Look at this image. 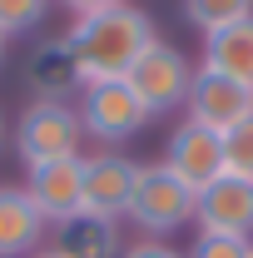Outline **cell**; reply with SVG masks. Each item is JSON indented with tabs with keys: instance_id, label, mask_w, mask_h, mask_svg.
<instances>
[{
	"instance_id": "obj_23",
	"label": "cell",
	"mask_w": 253,
	"mask_h": 258,
	"mask_svg": "<svg viewBox=\"0 0 253 258\" xmlns=\"http://www.w3.org/2000/svg\"><path fill=\"white\" fill-rule=\"evenodd\" d=\"M5 45H10V40H5V35H0V60H5Z\"/></svg>"
},
{
	"instance_id": "obj_17",
	"label": "cell",
	"mask_w": 253,
	"mask_h": 258,
	"mask_svg": "<svg viewBox=\"0 0 253 258\" xmlns=\"http://www.w3.org/2000/svg\"><path fill=\"white\" fill-rule=\"evenodd\" d=\"M45 10H50V0H0V35L10 40V35L35 30L45 20Z\"/></svg>"
},
{
	"instance_id": "obj_7",
	"label": "cell",
	"mask_w": 253,
	"mask_h": 258,
	"mask_svg": "<svg viewBox=\"0 0 253 258\" xmlns=\"http://www.w3.org/2000/svg\"><path fill=\"white\" fill-rule=\"evenodd\" d=\"M253 114V85L243 80H228L219 70H194V85H189V99H184V119H199V124L228 134L233 124H243Z\"/></svg>"
},
{
	"instance_id": "obj_4",
	"label": "cell",
	"mask_w": 253,
	"mask_h": 258,
	"mask_svg": "<svg viewBox=\"0 0 253 258\" xmlns=\"http://www.w3.org/2000/svg\"><path fill=\"white\" fill-rule=\"evenodd\" d=\"M80 129L95 139V144H124L139 129L149 124L154 114L139 104V95L129 90V80H99V85H85L80 90Z\"/></svg>"
},
{
	"instance_id": "obj_9",
	"label": "cell",
	"mask_w": 253,
	"mask_h": 258,
	"mask_svg": "<svg viewBox=\"0 0 253 258\" xmlns=\"http://www.w3.org/2000/svg\"><path fill=\"white\" fill-rule=\"evenodd\" d=\"M134 179H139V164L129 154H90L85 159V214L104 224L129 219Z\"/></svg>"
},
{
	"instance_id": "obj_16",
	"label": "cell",
	"mask_w": 253,
	"mask_h": 258,
	"mask_svg": "<svg viewBox=\"0 0 253 258\" xmlns=\"http://www.w3.org/2000/svg\"><path fill=\"white\" fill-rule=\"evenodd\" d=\"M223 164H228V174L253 179V114L223 134Z\"/></svg>"
},
{
	"instance_id": "obj_11",
	"label": "cell",
	"mask_w": 253,
	"mask_h": 258,
	"mask_svg": "<svg viewBox=\"0 0 253 258\" xmlns=\"http://www.w3.org/2000/svg\"><path fill=\"white\" fill-rule=\"evenodd\" d=\"M25 85H30V95L45 99V104H70V99L85 90L80 64H75V55H70L65 35L40 40V45L30 50V60H25Z\"/></svg>"
},
{
	"instance_id": "obj_18",
	"label": "cell",
	"mask_w": 253,
	"mask_h": 258,
	"mask_svg": "<svg viewBox=\"0 0 253 258\" xmlns=\"http://www.w3.org/2000/svg\"><path fill=\"white\" fill-rule=\"evenodd\" d=\"M253 238H228V233H199L184 258H248Z\"/></svg>"
},
{
	"instance_id": "obj_6",
	"label": "cell",
	"mask_w": 253,
	"mask_h": 258,
	"mask_svg": "<svg viewBox=\"0 0 253 258\" xmlns=\"http://www.w3.org/2000/svg\"><path fill=\"white\" fill-rule=\"evenodd\" d=\"M164 169L174 174V179H184L194 194L209 189L219 174H228V164H223V134L209 124H199V119H179L174 134H169V144H164Z\"/></svg>"
},
{
	"instance_id": "obj_14",
	"label": "cell",
	"mask_w": 253,
	"mask_h": 258,
	"mask_svg": "<svg viewBox=\"0 0 253 258\" xmlns=\"http://www.w3.org/2000/svg\"><path fill=\"white\" fill-rule=\"evenodd\" d=\"M65 258H119V224H104V219H90V214H80V219H70L60 224V243H55Z\"/></svg>"
},
{
	"instance_id": "obj_10",
	"label": "cell",
	"mask_w": 253,
	"mask_h": 258,
	"mask_svg": "<svg viewBox=\"0 0 253 258\" xmlns=\"http://www.w3.org/2000/svg\"><path fill=\"white\" fill-rule=\"evenodd\" d=\"M199 233H228V238H253V179L219 174L209 189H199L194 204Z\"/></svg>"
},
{
	"instance_id": "obj_22",
	"label": "cell",
	"mask_w": 253,
	"mask_h": 258,
	"mask_svg": "<svg viewBox=\"0 0 253 258\" xmlns=\"http://www.w3.org/2000/svg\"><path fill=\"white\" fill-rule=\"evenodd\" d=\"M0 149H5V114H0Z\"/></svg>"
},
{
	"instance_id": "obj_5",
	"label": "cell",
	"mask_w": 253,
	"mask_h": 258,
	"mask_svg": "<svg viewBox=\"0 0 253 258\" xmlns=\"http://www.w3.org/2000/svg\"><path fill=\"white\" fill-rule=\"evenodd\" d=\"M194 70L189 55L179 50V45H169V40H154L134 70H129V90L139 95V104L149 109V114H174V109H184V99H189V85H194Z\"/></svg>"
},
{
	"instance_id": "obj_13",
	"label": "cell",
	"mask_w": 253,
	"mask_h": 258,
	"mask_svg": "<svg viewBox=\"0 0 253 258\" xmlns=\"http://www.w3.org/2000/svg\"><path fill=\"white\" fill-rule=\"evenodd\" d=\"M204 70H219L228 80L253 85V15L238 20V25H223V30L204 35Z\"/></svg>"
},
{
	"instance_id": "obj_21",
	"label": "cell",
	"mask_w": 253,
	"mask_h": 258,
	"mask_svg": "<svg viewBox=\"0 0 253 258\" xmlns=\"http://www.w3.org/2000/svg\"><path fill=\"white\" fill-rule=\"evenodd\" d=\"M30 258H65L60 248H40V253H30Z\"/></svg>"
},
{
	"instance_id": "obj_2",
	"label": "cell",
	"mask_w": 253,
	"mask_h": 258,
	"mask_svg": "<svg viewBox=\"0 0 253 258\" xmlns=\"http://www.w3.org/2000/svg\"><path fill=\"white\" fill-rule=\"evenodd\" d=\"M194 204H199V194L184 179H174L164 164H139L134 199H129V224L144 238H164L174 228L194 224Z\"/></svg>"
},
{
	"instance_id": "obj_20",
	"label": "cell",
	"mask_w": 253,
	"mask_h": 258,
	"mask_svg": "<svg viewBox=\"0 0 253 258\" xmlns=\"http://www.w3.org/2000/svg\"><path fill=\"white\" fill-rule=\"evenodd\" d=\"M65 10H75V15H95V10H104V5H119V0H60Z\"/></svg>"
},
{
	"instance_id": "obj_1",
	"label": "cell",
	"mask_w": 253,
	"mask_h": 258,
	"mask_svg": "<svg viewBox=\"0 0 253 258\" xmlns=\"http://www.w3.org/2000/svg\"><path fill=\"white\" fill-rule=\"evenodd\" d=\"M159 40L154 20H149V10H139V5H104L95 15H75V25L65 30V45H70V55L80 64V80L85 85H99V80H124L134 60L149 50Z\"/></svg>"
},
{
	"instance_id": "obj_24",
	"label": "cell",
	"mask_w": 253,
	"mask_h": 258,
	"mask_svg": "<svg viewBox=\"0 0 253 258\" xmlns=\"http://www.w3.org/2000/svg\"><path fill=\"white\" fill-rule=\"evenodd\" d=\"M248 258H253V253H248Z\"/></svg>"
},
{
	"instance_id": "obj_8",
	"label": "cell",
	"mask_w": 253,
	"mask_h": 258,
	"mask_svg": "<svg viewBox=\"0 0 253 258\" xmlns=\"http://www.w3.org/2000/svg\"><path fill=\"white\" fill-rule=\"evenodd\" d=\"M25 194L45 224H70L85 214V159H55L25 169Z\"/></svg>"
},
{
	"instance_id": "obj_3",
	"label": "cell",
	"mask_w": 253,
	"mask_h": 258,
	"mask_svg": "<svg viewBox=\"0 0 253 258\" xmlns=\"http://www.w3.org/2000/svg\"><path fill=\"white\" fill-rule=\"evenodd\" d=\"M80 114L75 104H45V99H30L20 124H15V154L25 169L35 164H55V159H75L80 154Z\"/></svg>"
},
{
	"instance_id": "obj_19",
	"label": "cell",
	"mask_w": 253,
	"mask_h": 258,
	"mask_svg": "<svg viewBox=\"0 0 253 258\" xmlns=\"http://www.w3.org/2000/svg\"><path fill=\"white\" fill-rule=\"evenodd\" d=\"M119 258H184L174 243H164V238H139V243H129Z\"/></svg>"
},
{
	"instance_id": "obj_15",
	"label": "cell",
	"mask_w": 253,
	"mask_h": 258,
	"mask_svg": "<svg viewBox=\"0 0 253 258\" xmlns=\"http://www.w3.org/2000/svg\"><path fill=\"white\" fill-rule=\"evenodd\" d=\"M253 15V0H184V20L199 35H214L223 25H238Z\"/></svg>"
},
{
	"instance_id": "obj_12",
	"label": "cell",
	"mask_w": 253,
	"mask_h": 258,
	"mask_svg": "<svg viewBox=\"0 0 253 258\" xmlns=\"http://www.w3.org/2000/svg\"><path fill=\"white\" fill-rule=\"evenodd\" d=\"M45 219L30 204V194L15 184H0V258H30L40 253Z\"/></svg>"
}]
</instances>
